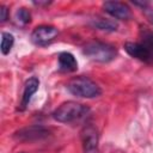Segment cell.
I'll return each mask as SVG.
<instances>
[{"label":"cell","instance_id":"cell-1","mask_svg":"<svg viewBox=\"0 0 153 153\" xmlns=\"http://www.w3.org/2000/svg\"><path fill=\"white\" fill-rule=\"evenodd\" d=\"M67 88L72 94L81 98H94L100 96L102 93L100 87L94 81H92L86 76L73 78L67 84Z\"/></svg>","mask_w":153,"mask_h":153},{"label":"cell","instance_id":"cell-2","mask_svg":"<svg viewBox=\"0 0 153 153\" xmlns=\"http://www.w3.org/2000/svg\"><path fill=\"white\" fill-rule=\"evenodd\" d=\"M87 111H88V109L85 105L76 103V102H73V100H68V102L62 103L57 109L54 110L53 117L57 122L69 123V122H73L75 120H79Z\"/></svg>","mask_w":153,"mask_h":153},{"label":"cell","instance_id":"cell-3","mask_svg":"<svg viewBox=\"0 0 153 153\" xmlns=\"http://www.w3.org/2000/svg\"><path fill=\"white\" fill-rule=\"evenodd\" d=\"M82 53L97 62H110L116 57L117 50L114 45L103 42H91L84 47Z\"/></svg>","mask_w":153,"mask_h":153},{"label":"cell","instance_id":"cell-4","mask_svg":"<svg viewBox=\"0 0 153 153\" xmlns=\"http://www.w3.org/2000/svg\"><path fill=\"white\" fill-rule=\"evenodd\" d=\"M49 130L45 129L44 127L41 126H30V127H25L23 129H19L18 131L14 133L13 137L17 141H36V140H42L49 136Z\"/></svg>","mask_w":153,"mask_h":153},{"label":"cell","instance_id":"cell-5","mask_svg":"<svg viewBox=\"0 0 153 153\" xmlns=\"http://www.w3.org/2000/svg\"><path fill=\"white\" fill-rule=\"evenodd\" d=\"M59 31L56 27L50 25L37 26L31 33V41L37 45H47L55 39Z\"/></svg>","mask_w":153,"mask_h":153},{"label":"cell","instance_id":"cell-6","mask_svg":"<svg viewBox=\"0 0 153 153\" xmlns=\"http://www.w3.org/2000/svg\"><path fill=\"white\" fill-rule=\"evenodd\" d=\"M103 10L109 13L111 17L120 19V20H128L131 17L130 8L124 4L120 1H105L103 4Z\"/></svg>","mask_w":153,"mask_h":153},{"label":"cell","instance_id":"cell-7","mask_svg":"<svg viewBox=\"0 0 153 153\" xmlns=\"http://www.w3.org/2000/svg\"><path fill=\"white\" fill-rule=\"evenodd\" d=\"M81 140L85 153H93L98 146V133L97 129L88 124L81 130Z\"/></svg>","mask_w":153,"mask_h":153},{"label":"cell","instance_id":"cell-8","mask_svg":"<svg viewBox=\"0 0 153 153\" xmlns=\"http://www.w3.org/2000/svg\"><path fill=\"white\" fill-rule=\"evenodd\" d=\"M124 49L126 51L137 59V60H141V61H145V62H149V61H153L152 60V56L149 55V53L147 51V49L141 44V43H134V42H127L124 44Z\"/></svg>","mask_w":153,"mask_h":153},{"label":"cell","instance_id":"cell-9","mask_svg":"<svg viewBox=\"0 0 153 153\" xmlns=\"http://www.w3.org/2000/svg\"><path fill=\"white\" fill-rule=\"evenodd\" d=\"M38 86H39V80L35 76L30 78L29 80H26L25 85H24V92H23V98H22V110L25 109L30 100H31V97L32 94L38 90Z\"/></svg>","mask_w":153,"mask_h":153},{"label":"cell","instance_id":"cell-10","mask_svg":"<svg viewBox=\"0 0 153 153\" xmlns=\"http://www.w3.org/2000/svg\"><path fill=\"white\" fill-rule=\"evenodd\" d=\"M59 68L62 72H74L78 69V62L71 53L63 51L59 55Z\"/></svg>","mask_w":153,"mask_h":153},{"label":"cell","instance_id":"cell-11","mask_svg":"<svg viewBox=\"0 0 153 153\" xmlns=\"http://www.w3.org/2000/svg\"><path fill=\"white\" fill-rule=\"evenodd\" d=\"M92 26H94L98 30L103 31H116L117 30V24L110 19H104V18H94L91 20Z\"/></svg>","mask_w":153,"mask_h":153},{"label":"cell","instance_id":"cell-12","mask_svg":"<svg viewBox=\"0 0 153 153\" xmlns=\"http://www.w3.org/2000/svg\"><path fill=\"white\" fill-rule=\"evenodd\" d=\"M13 43H14L13 35H11L8 32H2L1 33V45H0V49H1V53L4 55H7L11 51V48L13 47Z\"/></svg>","mask_w":153,"mask_h":153},{"label":"cell","instance_id":"cell-13","mask_svg":"<svg viewBox=\"0 0 153 153\" xmlns=\"http://www.w3.org/2000/svg\"><path fill=\"white\" fill-rule=\"evenodd\" d=\"M16 19H17V22H18L19 24L25 25V24L30 23V20H31V14H30V12H29L26 8L22 7V8H18V11L16 12Z\"/></svg>","mask_w":153,"mask_h":153},{"label":"cell","instance_id":"cell-14","mask_svg":"<svg viewBox=\"0 0 153 153\" xmlns=\"http://www.w3.org/2000/svg\"><path fill=\"white\" fill-rule=\"evenodd\" d=\"M149 53L153 60V32H145L142 37V42H140Z\"/></svg>","mask_w":153,"mask_h":153},{"label":"cell","instance_id":"cell-15","mask_svg":"<svg viewBox=\"0 0 153 153\" xmlns=\"http://www.w3.org/2000/svg\"><path fill=\"white\" fill-rule=\"evenodd\" d=\"M7 17H8V10H7L6 6L1 5V6H0V22H1V23L6 22V20H7Z\"/></svg>","mask_w":153,"mask_h":153},{"label":"cell","instance_id":"cell-16","mask_svg":"<svg viewBox=\"0 0 153 153\" xmlns=\"http://www.w3.org/2000/svg\"><path fill=\"white\" fill-rule=\"evenodd\" d=\"M148 16H149V19H151V22L153 23V12H151V13H149Z\"/></svg>","mask_w":153,"mask_h":153}]
</instances>
